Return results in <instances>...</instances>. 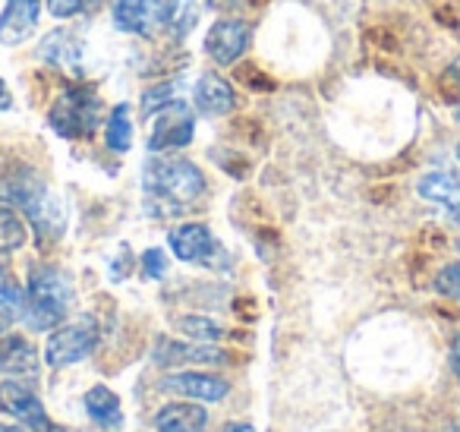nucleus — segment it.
<instances>
[{"label":"nucleus","mask_w":460,"mask_h":432,"mask_svg":"<svg viewBox=\"0 0 460 432\" xmlns=\"http://www.w3.org/2000/svg\"><path fill=\"white\" fill-rule=\"evenodd\" d=\"M0 202L13 205L16 212L29 218V224L35 228L41 247L48 243H58L60 234L66 228V212L64 202L54 196V190L29 167L20 171H10L0 177Z\"/></svg>","instance_id":"obj_1"},{"label":"nucleus","mask_w":460,"mask_h":432,"mask_svg":"<svg viewBox=\"0 0 460 432\" xmlns=\"http://www.w3.org/2000/svg\"><path fill=\"white\" fill-rule=\"evenodd\" d=\"M73 303H76V287L73 278L58 266H39L29 272L26 281V319L35 331L58 328L70 319Z\"/></svg>","instance_id":"obj_2"},{"label":"nucleus","mask_w":460,"mask_h":432,"mask_svg":"<svg viewBox=\"0 0 460 432\" xmlns=\"http://www.w3.org/2000/svg\"><path fill=\"white\" fill-rule=\"evenodd\" d=\"M148 199L164 202L167 209L196 202L205 193V177L192 161L186 158H152L142 174Z\"/></svg>","instance_id":"obj_3"},{"label":"nucleus","mask_w":460,"mask_h":432,"mask_svg":"<svg viewBox=\"0 0 460 432\" xmlns=\"http://www.w3.org/2000/svg\"><path fill=\"white\" fill-rule=\"evenodd\" d=\"M102 121V98L89 86H70L48 111V123L64 140H92Z\"/></svg>","instance_id":"obj_4"},{"label":"nucleus","mask_w":460,"mask_h":432,"mask_svg":"<svg viewBox=\"0 0 460 432\" xmlns=\"http://www.w3.org/2000/svg\"><path fill=\"white\" fill-rule=\"evenodd\" d=\"M98 341H102V331L92 316H83L76 322H64L58 328H51L45 344V363L51 369H66L76 366V363L89 360L95 354Z\"/></svg>","instance_id":"obj_5"},{"label":"nucleus","mask_w":460,"mask_h":432,"mask_svg":"<svg viewBox=\"0 0 460 432\" xmlns=\"http://www.w3.org/2000/svg\"><path fill=\"white\" fill-rule=\"evenodd\" d=\"M196 136V114H192L190 104L177 102L164 104L161 111L152 114V133H148V152H173V148H183Z\"/></svg>","instance_id":"obj_6"},{"label":"nucleus","mask_w":460,"mask_h":432,"mask_svg":"<svg viewBox=\"0 0 460 432\" xmlns=\"http://www.w3.org/2000/svg\"><path fill=\"white\" fill-rule=\"evenodd\" d=\"M0 413L20 419L22 426H29L32 432H66L48 417L41 398L29 385H22L20 379H4L0 382Z\"/></svg>","instance_id":"obj_7"},{"label":"nucleus","mask_w":460,"mask_h":432,"mask_svg":"<svg viewBox=\"0 0 460 432\" xmlns=\"http://www.w3.org/2000/svg\"><path fill=\"white\" fill-rule=\"evenodd\" d=\"M167 22H171V0H117L114 4V26L120 32L152 39Z\"/></svg>","instance_id":"obj_8"},{"label":"nucleus","mask_w":460,"mask_h":432,"mask_svg":"<svg viewBox=\"0 0 460 432\" xmlns=\"http://www.w3.org/2000/svg\"><path fill=\"white\" fill-rule=\"evenodd\" d=\"M167 247L177 256L180 262H190V266H208L221 268V247H217L215 234H211L205 224H180L167 234Z\"/></svg>","instance_id":"obj_9"},{"label":"nucleus","mask_w":460,"mask_h":432,"mask_svg":"<svg viewBox=\"0 0 460 432\" xmlns=\"http://www.w3.org/2000/svg\"><path fill=\"white\" fill-rule=\"evenodd\" d=\"M250 39H252V29L243 20H217L208 29V35H205V54L217 67H230L246 54Z\"/></svg>","instance_id":"obj_10"},{"label":"nucleus","mask_w":460,"mask_h":432,"mask_svg":"<svg viewBox=\"0 0 460 432\" xmlns=\"http://www.w3.org/2000/svg\"><path fill=\"white\" fill-rule=\"evenodd\" d=\"M152 360L164 369L173 366H186V363H224L227 354L217 350L215 344H199V341H171V338H158L152 347Z\"/></svg>","instance_id":"obj_11"},{"label":"nucleus","mask_w":460,"mask_h":432,"mask_svg":"<svg viewBox=\"0 0 460 432\" xmlns=\"http://www.w3.org/2000/svg\"><path fill=\"white\" fill-rule=\"evenodd\" d=\"M83 58H85L83 39L73 35V32H66V29H54V32H48L39 45V60L58 67V70H64V73H73V76H79V73L85 70Z\"/></svg>","instance_id":"obj_12"},{"label":"nucleus","mask_w":460,"mask_h":432,"mask_svg":"<svg viewBox=\"0 0 460 432\" xmlns=\"http://www.w3.org/2000/svg\"><path fill=\"white\" fill-rule=\"evenodd\" d=\"M161 392L183 394V398L202 400V404H215V400L227 398L230 385L221 375H211V373H173L161 379Z\"/></svg>","instance_id":"obj_13"},{"label":"nucleus","mask_w":460,"mask_h":432,"mask_svg":"<svg viewBox=\"0 0 460 432\" xmlns=\"http://www.w3.org/2000/svg\"><path fill=\"white\" fill-rule=\"evenodd\" d=\"M41 14V0H7L0 14V45L16 48L35 32Z\"/></svg>","instance_id":"obj_14"},{"label":"nucleus","mask_w":460,"mask_h":432,"mask_svg":"<svg viewBox=\"0 0 460 432\" xmlns=\"http://www.w3.org/2000/svg\"><path fill=\"white\" fill-rule=\"evenodd\" d=\"M192 108L202 117H224L237 108V95H234L230 83H224L217 73H205V76H199L196 89H192Z\"/></svg>","instance_id":"obj_15"},{"label":"nucleus","mask_w":460,"mask_h":432,"mask_svg":"<svg viewBox=\"0 0 460 432\" xmlns=\"http://www.w3.org/2000/svg\"><path fill=\"white\" fill-rule=\"evenodd\" d=\"M158 432H205L208 429V410L202 400H173L155 413Z\"/></svg>","instance_id":"obj_16"},{"label":"nucleus","mask_w":460,"mask_h":432,"mask_svg":"<svg viewBox=\"0 0 460 432\" xmlns=\"http://www.w3.org/2000/svg\"><path fill=\"white\" fill-rule=\"evenodd\" d=\"M0 373L10 379H35L39 375V350L29 338L7 335L0 341Z\"/></svg>","instance_id":"obj_17"},{"label":"nucleus","mask_w":460,"mask_h":432,"mask_svg":"<svg viewBox=\"0 0 460 432\" xmlns=\"http://www.w3.org/2000/svg\"><path fill=\"white\" fill-rule=\"evenodd\" d=\"M85 413L92 417V423H98L102 429H120L123 426V404L117 398V392H111L108 385H95L85 392Z\"/></svg>","instance_id":"obj_18"},{"label":"nucleus","mask_w":460,"mask_h":432,"mask_svg":"<svg viewBox=\"0 0 460 432\" xmlns=\"http://www.w3.org/2000/svg\"><path fill=\"white\" fill-rule=\"evenodd\" d=\"M416 193H420L426 202H438V205H445V209H457L460 205V174L432 171V174H426V177H420Z\"/></svg>","instance_id":"obj_19"},{"label":"nucleus","mask_w":460,"mask_h":432,"mask_svg":"<svg viewBox=\"0 0 460 432\" xmlns=\"http://www.w3.org/2000/svg\"><path fill=\"white\" fill-rule=\"evenodd\" d=\"M26 240H29V228H26V221H22V215L13 205L0 202V256L22 249Z\"/></svg>","instance_id":"obj_20"},{"label":"nucleus","mask_w":460,"mask_h":432,"mask_svg":"<svg viewBox=\"0 0 460 432\" xmlns=\"http://www.w3.org/2000/svg\"><path fill=\"white\" fill-rule=\"evenodd\" d=\"M208 10V0H171V32L177 39H186L199 26L202 14Z\"/></svg>","instance_id":"obj_21"},{"label":"nucleus","mask_w":460,"mask_h":432,"mask_svg":"<svg viewBox=\"0 0 460 432\" xmlns=\"http://www.w3.org/2000/svg\"><path fill=\"white\" fill-rule=\"evenodd\" d=\"M104 142H108L111 152H129L133 146V121H129L127 104H117L108 117V127H104Z\"/></svg>","instance_id":"obj_22"},{"label":"nucleus","mask_w":460,"mask_h":432,"mask_svg":"<svg viewBox=\"0 0 460 432\" xmlns=\"http://www.w3.org/2000/svg\"><path fill=\"white\" fill-rule=\"evenodd\" d=\"M177 328L199 344H215L224 338V325H217L215 319H208V316H180Z\"/></svg>","instance_id":"obj_23"},{"label":"nucleus","mask_w":460,"mask_h":432,"mask_svg":"<svg viewBox=\"0 0 460 432\" xmlns=\"http://www.w3.org/2000/svg\"><path fill=\"white\" fill-rule=\"evenodd\" d=\"M0 306L13 319H22V312H26V291H22L20 281L13 278V272L4 262H0Z\"/></svg>","instance_id":"obj_24"},{"label":"nucleus","mask_w":460,"mask_h":432,"mask_svg":"<svg viewBox=\"0 0 460 432\" xmlns=\"http://www.w3.org/2000/svg\"><path fill=\"white\" fill-rule=\"evenodd\" d=\"M177 92H180V83H177V79H167V83L146 89V95H142V114L152 117L155 111H161L164 104L177 102Z\"/></svg>","instance_id":"obj_25"},{"label":"nucleus","mask_w":460,"mask_h":432,"mask_svg":"<svg viewBox=\"0 0 460 432\" xmlns=\"http://www.w3.org/2000/svg\"><path fill=\"white\" fill-rule=\"evenodd\" d=\"M139 262H142V278L146 281H161L167 274V253L164 249L148 247Z\"/></svg>","instance_id":"obj_26"},{"label":"nucleus","mask_w":460,"mask_h":432,"mask_svg":"<svg viewBox=\"0 0 460 432\" xmlns=\"http://www.w3.org/2000/svg\"><path fill=\"white\" fill-rule=\"evenodd\" d=\"M435 291L451 300H460V262H451V266L441 268L438 278H435Z\"/></svg>","instance_id":"obj_27"},{"label":"nucleus","mask_w":460,"mask_h":432,"mask_svg":"<svg viewBox=\"0 0 460 432\" xmlns=\"http://www.w3.org/2000/svg\"><path fill=\"white\" fill-rule=\"evenodd\" d=\"M95 0H48V14L58 16V20H70V16H79L92 7Z\"/></svg>","instance_id":"obj_28"},{"label":"nucleus","mask_w":460,"mask_h":432,"mask_svg":"<svg viewBox=\"0 0 460 432\" xmlns=\"http://www.w3.org/2000/svg\"><path fill=\"white\" fill-rule=\"evenodd\" d=\"M447 83H451L454 89L460 92V60H454V64H451V70H447Z\"/></svg>","instance_id":"obj_29"},{"label":"nucleus","mask_w":460,"mask_h":432,"mask_svg":"<svg viewBox=\"0 0 460 432\" xmlns=\"http://www.w3.org/2000/svg\"><path fill=\"white\" fill-rule=\"evenodd\" d=\"M10 104H13V98H10V89H7V83L0 79V111H7Z\"/></svg>","instance_id":"obj_30"},{"label":"nucleus","mask_w":460,"mask_h":432,"mask_svg":"<svg viewBox=\"0 0 460 432\" xmlns=\"http://www.w3.org/2000/svg\"><path fill=\"white\" fill-rule=\"evenodd\" d=\"M451 369H454V375L460 379V341L451 347Z\"/></svg>","instance_id":"obj_31"},{"label":"nucleus","mask_w":460,"mask_h":432,"mask_svg":"<svg viewBox=\"0 0 460 432\" xmlns=\"http://www.w3.org/2000/svg\"><path fill=\"white\" fill-rule=\"evenodd\" d=\"M221 432H256V429H252L250 423H227Z\"/></svg>","instance_id":"obj_32"},{"label":"nucleus","mask_w":460,"mask_h":432,"mask_svg":"<svg viewBox=\"0 0 460 432\" xmlns=\"http://www.w3.org/2000/svg\"><path fill=\"white\" fill-rule=\"evenodd\" d=\"M10 322H13V316H10V312L4 310V306H0V331H7Z\"/></svg>","instance_id":"obj_33"},{"label":"nucleus","mask_w":460,"mask_h":432,"mask_svg":"<svg viewBox=\"0 0 460 432\" xmlns=\"http://www.w3.org/2000/svg\"><path fill=\"white\" fill-rule=\"evenodd\" d=\"M0 432H32V429H29V426H7V423H0Z\"/></svg>","instance_id":"obj_34"},{"label":"nucleus","mask_w":460,"mask_h":432,"mask_svg":"<svg viewBox=\"0 0 460 432\" xmlns=\"http://www.w3.org/2000/svg\"><path fill=\"white\" fill-rule=\"evenodd\" d=\"M447 215H451L454 224H460V205H457V209H447Z\"/></svg>","instance_id":"obj_35"},{"label":"nucleus","mask_w":460,"mask_h":432,"mask_svg":"<svg viewBox=\"0 0 460 432\" xmlns=\"http://www.w3.org/2000/svg\"><path fill=\"white\" fill-rule=\"evenodd\" d=\"M447 432H460V423H454V426H451V429H447Z\"/></svg>","instance_id":"obj_36"},{"label":"nucleus","mask_w":460,"mask_h":432,"mask_svg":"<svg viewBox=\"0 0 460 432\" xmlns=\"http://www.w3.org/2000/svg\"><path fill=\"white\" fill-rule=\"evenodd\" d=\"M454 117H457V123H460V108H454Z\"/></svg>","instance_id":"obj_37"},{"label":"nucleus","mask_w":460,"mask_h":432,"mask_svg":"<svg viewBox=\"0 0 460 432\" xmlns=\"http://www.w3.org/2000/svg\"><path fill=\"white\" fill-rule=\"evenodd\" d=\"M457 158H460V146H457Z\"/></svg>","instance_id":"obj_38"}]
</instances>
